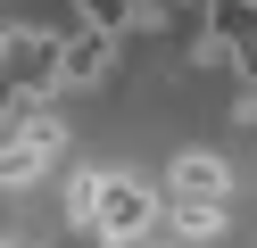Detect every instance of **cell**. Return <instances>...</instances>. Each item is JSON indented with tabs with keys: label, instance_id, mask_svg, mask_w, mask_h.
<instances>
[{
	"label": "cell",
	"instance_id": "cell-1",
	"mask_svg": "<svg viewBox=\"0 0 257 248\" xmlns=\"http://www.w3.org/2000/svg\"><path fill=\"white\" fill-rule=\"evenodd\" d=\"M158 215H166V198H158L150 182L108 174V182H100V215H91V240H108V248H141Z\"/></svg>",
	"mask_w": 257,
	"mask_h": 248
},
{
	"label": "cell",
	"instance_id": "cell-2",
	"mask_svg": "<svg viewBox=\"0 0 257 248\" xmlns=\"http://www.w3.org/2000/svg\"><path fill=\"white\" fill-rule=\"evenodd\" d=\"M50 66H58V33H42V25H9L0 33V83L9 91H58Z\"/></svg>",
	"mask_w": 257,
	"mask_h": 248
},
{
	"label": "cell",
	"instance_id": "cell-3",
	"mask_svg": "<svg viewBox=\"0 0 257 248\" xmlns=\"http://www.w3.org/2000/svg\"><path fill=\"white\" fill-rule=\"evenodd\" d=\"M108 66H116V42H108V33H67L50 83L58 91H91V83H108Z\"/></svg>",
	"mask_w": 257,
	"mask_h": 248
},
{
	"label": "cell",
	"instance_id": "cell-4",
	"mask_svg": "<svg viewBox=\"0 0 257 248\" xmlns=\"http://www.w3.org/2000/svg\"><path fill=\"white\" fill-rule=\"evenodd\" d=\"M166 198H232V165L216 149H174L166 157Z\"/></svg>",
	"mask_w": 257,
	"mask_h": 248
},
{
	"label": "cell",
	"instance_id": "cell-5",
	"mask_svg": "<svg viewBox=\"0 0 257 248\" xmlns=\"http://www.w3.org/2000/svg\"><path fill=\"white\" fill-rule=\"evenodd\" d=\"M224 223H232V207H224V198H166V231H174V248H207V240H224Z\"/></svg>",
	"mask_w": 257,
	"mask_h": 248
},
{
	"label": "cell",
	"instance_id": "cell-6",
	"mask_svg": "<svg viewBox=\"0 0 257 248\" xmlns=\"http://www.w3.org/2000/svg\"><path fill=\"white\" fill-rule=\"evenodd\" d=\"M75 9H83V33H108V42H116L124 25L150 17V0H75Z\"/></svg>",
	"mask_w": 257,
	"mask_h": 248
},
{
	"label": "cell",
	"instance_id": "cell-7",
	"mask_svg": "<svg viewBox=\"0 0 257 248\" xmlns=\"http://www.w3.org/2000/svg\"><path fill=\"white\" fill-rule=\"evenodd\" d=\"M100 182H108V174H75V182H67V215H75L83 231H91V215H100Z\"/></svg>",
	"mask_w": 257,
	"mask_h": 248
},
{
	"label": "cell",
	"instance_id": "cell-8",
	"mask_svg": "<svg viewBox=\"0 0 257 248\" xmlns=\"http://www.w3.org/2000/svg\"><path fill=\"white\" fill-rule=\"evenodd\" d=\"M232 124H240V132H257V75L240 83V99H232Z\"/></svg>",
	"mask_w": 257,
	"mask_h": 248
},
{
	"label": "cell",
	"instance_id": "cell-9",
	"mask_svg": "<svg viewBox=\"0 0 257 248\" xmlns=\"http://www.w3.org/2000/svg\"><path fill=\"white\" fill-rule=\"evenodd\" d=\"M158 9H166V17H174V9H207V0H158Z\"/></svg>",
	"mask_w": 257,
	"mask_h": 248
},
{
	"label": "cell",
	"instance_id": "cell-10",
	"mask_svg": "<svg viewBox=\"0 0 257 248\" xmlns=\"http://www.w3.org/2000/svg\"><path fill=\"white\" fill-rule=\"evenodd\" d=\"M141 248H166V240H141Z\"/></svg>",
	"mask_w": 257,
	"mask_h": 248
}]
</instances>
